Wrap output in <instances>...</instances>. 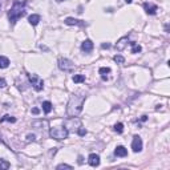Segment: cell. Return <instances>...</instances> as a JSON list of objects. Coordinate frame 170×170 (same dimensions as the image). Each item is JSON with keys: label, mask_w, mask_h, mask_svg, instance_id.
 I'll return each instance as SVG.
<instances>
[{"label": "cell", "mask_w": 170, "mask_h": 170, "mask_svg": "<svg viewBox=\"0 0 170 170\" xmlns=\"http://www.w3.org/2000/svg\"><path fill=\"white\" fill-rule=\"evenodd\" d=\"M85 101V96H79V95H73L71 96L69 102H68V108H67V113L69 117H76L79 116L83 110V105Z\"/></svg>", "instance_id": "1"}, {"label": "cell", "mask_w": 170, "mask_h": 170, "mask_svg": "<svg viewBox=\"0 0 170 170\" xmlns=\"http://www.w3.org/2000/svg\"><path fill=\"white\" fill-rule=\"evenodd\" d=\"M24 15H25V2H15L10 12H8V17H10V21L12 24H15Z\"/></svg>", "instance_id": "2"}, {"label": "cell", "mask_w": 170, "mask_h": 170, "mask_svg": "<svg viewBox=\"0 0 170 170\" xmlns=\"http://www.w3.org/2000/svg\"><path fill=\"white\" fill-rule=\"evenodd\" d=\"M68 134H69V132H68V129L64 128V126L52 128L51 132H49V136L55 140H65L68 137Z\"/></svg>", "instance_id": "3"}, {"label": "cell", "mask_w": 170, "mask_h": 170, "mask_svg": "<svg viewBox=\"0 0 170 170\" xmlns=\"http://www.w3.org/2000/svg\"><path fill=\"white\" fill-rule=\"evenodd\" d=\"M28 80H29V83L32 84V87L35 88V91H43L44 88V81L41 79H39L37 75H28Z\"/></svg>", "instance_id": "4"}, {"label": "cell", "mask_w": 170, "mask_h": 170, "mask_svg": "<svg viewBox=\"0 0 170 170\" xmlns=\"http://www.w3.org/2000/svg\"><path fill=\"white\" fill-rule=\"evenodd\" d=\"M59 68L64 72H72L75 69V64L69 59H59Z\"/></svg>", "instance_id": "5"}, {"label": "cell", "mask_w": 170, "mask_h": 170, "mask_svg": "<svg viewBox=\"0 0 170 170\" xmlns=\"http://www.w3.org/2000/svg\"><path fill=\"white\" fill-rule=\"evenodd\" d=\"M132 149H133V152H134V153H138V152L142 150V140H141V137H138V136L133 137Z\"/></svg>", "instance_id": "6"}, {"label": "cell", "mask_w": 170, "mask_h": 170, "mask_svg": "<svg viewBox=\"0 0 170 170\" xmlns=\"http://www.w3.org/2000/svg\"><path fill=\"white\" fill-rule=\"evenodd\" d=\"M88 162L91 166H99L100 165V156L99 154H95V153H92L91 156L88 157Z\"/></svg>", "instance_id": "7"}, {"label": "cell", "mask_w": 170, "mask_h": 170, "mask_svg": "<svg viewBox=\"0 0 170 170\" xmlns=\"http://www.w3.org/2000/svg\"><path fill=\"white\" fill-rule=\"evenodd\" d=\"M144 8H145V11H146L149 15H154L156 12H157V6H154V4L145 3L144 4Z\"/></svg>", "instance_id": "8"}, {"label": "cell", "mask_w": 170, "mask_h": 170, "mask_svg": "<svg viewBox=\"0 0 170 170\" xmlns=\"http://www.w3.org/2000/svg\"><path fill=\"white\" fill-rule=\"evenodd\" d=\"M81 49L84 52H91L93 49V43L92 40H85V41L81 44Z\"/></svg>", "instance_id": "9"}, {"label": "cell", "mask_w": 170, "mask_h": 170, "mask_svg": "<svg viewBox=\"0 0 170 170\" xmlns=\"http://www.w3.org/2000/svg\"><path fill=\"white\" fill-rule=\"evenodd\" d=\"M65 24L67 25H84V23H81V20H77V19H73V17H67Z\"/></svg>", "instance_id": "10"}, {"label": "cell", "mask_w": 170, "mask_h": 170, "mask_svg": "<svg viewBox=\"0 0 170 170\" xmlns=\"http://www.w3.org/2000/svg\"><path fill=\"white\" fill-rule=\"evenodd\" d=\"M114 154L117 157H126L128 156V150L124 146H117L116 150H114Z\"/></svg>", "instance_id": "11"}, {"label": "cell", "mask_w": 170, "mask_h": 170, "mask_svg": "<svg viewBox=\"0 0 170 170\" xmlns=\"http://www.w3.org/2000/svg\"><path fill=\"white\" fill-rule=\"evenodd\" d=\"M128 41V37H122V39H120L118 40V43L116 44V48H117V51H122L124 48H125V45H126V43Z\"/></svg>", "instance_id": "12"}, {"label": "cell", "mask_w": 170, "mask_h": 170, "mask_svg": "<svg viewBox=\"0 0 170 170\" xmlns=\"http://www.w3.org/2000/svg\"><path fill=\"white\" fill-rule=\"evenodd\" d=\"M10 65V60L6 56H0V69H6Z\"/></svg>", "instance_id": "13"}, {"label": "cell", "mask_w": 170, "mask_h": 170, "mask_svg": "<svg viewBox=\"0 0 170 170\" xmlns=\"http://www.w3.org/2000/svg\"><path fill=\"white\" fill-rule=\"evenodd\" d=\"M28 21H29L31 25H37L39 21H40V16L39 15H31L28 17Z\"/></svg>", "instance_id": "14"}, {"label": "cell", "mask_w": 170, "mask_h": 170, "mask_svg": "<svg viewBox=\"0 0 170 170\" xmlns=\"http://www.w3.org/2000/svg\"><path fill=\"white\" fill-rule=\"evenodd\" d=\"M43 110L45 113H51L52 110V104L49 102V101H44L43 102Z\"/></svg>", "instance_id": "15"}, {"label": "cell", "mask_w": 170, "mask_h": 170, "mask_svg": "<svg viewBox=\"0 0 170 170\" xmlns=\"http://www.w3.org/2000/svg\"><path fill=\"white\" fill-rule=\"evenodd\" d=\"M73 81H75L76 84L84 83V81H85V76H84V75H75V76H73Z\"/></svg>", "instance_id": "16"}, {"label": "cell", "mask_w": 170, "mask_h": 170, "mask_svg": "<svg viewBox=\"0 0 170 170\" xmlns=\"http://www.w3.org/2000/svg\"><path fill=\"white\" fill-rule=\"evenodd\" d=\"M4 121H10V122H15L16 118H15V117H12V116H10V114H6L4 117H2V118H0V122H4Z\"/></svg>", "instance_id": "17"}, {"label": "cell", "mask_w": 170, "mask_h": 170, "mask_svg": "<svg viewBox=\"0 0 170 170\" xmlns=\"http://www.w3.org/2000/svg\"><path fill=\"white\" fill-rule=\"evenodd\" d=\"M141 45H138V44L136 43H132V53H138V52H141Z\"/></svg>", "instance_id": "18"}, {"label": "cell", "mask_w": 170, "mask_h": 170, "mask_svg": "<svg viewBox=\"0 0 170 170\" xmlns=\"http://www.w3.org/2000/svg\"><path fill=\"white\" fill-rule=\"evenodd\" d=\"M10 162H7V161H4V160H0V170H7V169H10Z\"/></svg>", "instance_id": "19"}, {"label": "cell", "mask_w": 170, "mask_h": 170, "mask_svg": "<svg viewBox=\"0 0 170 170\" xmlns=\"http://www.w3.org/2000/svg\"><path fill=\"white\" fill-rule=\"evenodd\" d=\"M114 130H116L117 133H122V132H124V125L121 124V122L116 124V125H114Z\"/></svg>", "instance_id": "20"}, {"label": "cell", "mask_w": 170, "mask_h": 170, "mask_svg": "<svg viewBox=\"0 0 170 170\" xmlns=\"http://www.w3.org/2000/svg\"><path fill=\"white\" fill-rule=\"evenodd\" d=\"M114 61H116L117 64H122V63L125 61V59L122 57V56H120V55H117V56H114Z\"/></svg>", "instance_id": "21"}, {"label": "cell", "mask_w": 170, "mask_h": 170, "mask_svg": "<svg viewBox=\"0 0 170 170\" xmlns=\"http://www.w3.org/2000/svg\"><path fill=\"white\" fill-rule=\"evenodd\" d=\"M99 72H100V73L102 75V76H105L106 73H110V68H108V67H106V68H100Z\"/></svg>", "instance_id": "22"}, {"label": "cell", "mask_w": 170, "mask_h": 170, "mask_svg": "<svg viewBox=\"0 0 170 170\" xmlns=\"http://www.w3.org/2000/svg\"><path fill=\"white\" fill-rule=\"evenodd\" d=\"M57 169H72L71 165H67V164H61V165H59Z\"/></svg>", "instance_id": "23"}, {"label": "cell", "mask_w": 170, "mask_h": 170, "mask_svg": "<svg viewBox=\"0 0 170 170\" xmlns=\"http://www.w3.org/2000/svg\"><path fill=\"white\" fill-rule=\"evenodd\" d=\"M79 134H80V136H85V134H87V130H85L84 128H80V129H79Z\"/></svg>", "instance_id": "24"}, {"label": "cell", "mask_w": 170, "mask_h": 170, "mask_svg": "<svg viewBox=\"0 0 170 170\" xmlns=\"http://www.w3.org/2000/svg\"><path fill=\"white\" fill-rule=\"evenodd\" d=\"M7 85V83H6V80L4 79H0V88H4Z\"/></svg>", "instance_id": "25"}, {"label": "cell", "mask_w": 170, "mask_h": 170, "mask_svg": "<svg viewBox=\"0 0 170 170\" xmlns=\"http://www.w3.org/2000/svg\"><path fill=\"white\" fill-rule=\"evenodd\" d=\"M27 138H28V141H35V136L33 134H28Z\"/></svg>", "instance_id": "26"}, {"label": "cell", "mask_w": 170, "mask_h": 170, "mask_svg": "<svg viewBox=\"0 0 170 170\" xmlns=\"http://www.w3.org/2000/svg\"><path fill=\"white\" fill-rule=\"evenodd\" d=\"M32 113H33V114H39V109L33 108V109H32Z\"/></svg>", "instance_id": "27"}, {"label": "cell", "mask_w": 170, "mask_h": 170, "mask_svg": "<svg viewBox=\"0 0 170 170\" xmlns=\"http://www.w3.org/2000/svg\"><path fill=\"white\" fill-rule=\"evenodd\" d=\"M146 120H148L146 116H142V117H141V121H146Z\"/></svg>", "instance_id": "28"}, {"label": "cell", "mask_w": 170, "mask_h": 170, "mask_svg": "<svg viewBox=\"0 0 170 170\" xmlns=\"http://www.w3.org/2000/svg\"><path fill=\"white\" fill-rule=\"evenodd\" d=\"M110 45H109V44H102V48H109Z\"/></svg>", "instance_id": "29"}, {"label": "cell", "mask_w": 170, "mask_h": 170, "mask_svg": "<svg viewBox=\"0 0 170 170\" xmlns=\"http://www.w3.org/2000/svg\"><path fill=\"white\" fill-rule=\"evenodd\" d=\"M125 2H126V3H132L133 0H125Z\"/></svg>", "instance_id": "30"}, {"label": "cell", "mask_w": 170, "mask_h": 170, "mask_svg": "<svg viewBox=\"0 0 170 170\" xmlns=\"http://www.w3.org/2000/svg\"><path fill=\"white\" fill-rule=\"evenodd\" d=\"M56 2H59V3H61V2H64V0H56Z\"/></svg>", "instance_id": "31"}]
</instances>
